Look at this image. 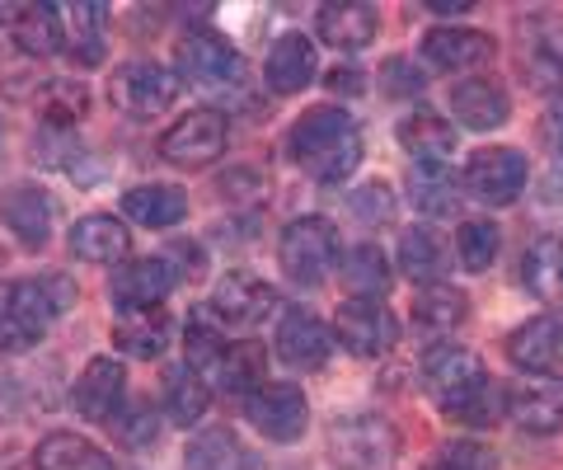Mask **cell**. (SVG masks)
Masks as SVG:
<instances>
[{
    "label": "cell",
    "instance_id": "1",
    "mask_svg": "<svg viewBox=\"0 0 563 470\" xmlns=\"http://www.w3.org/2000/svg\"><path fill=\"white\" fill-rule=\"evenodd\" d=\"M287 151L314 184H347L362 165V132L343 109H306L287 132Z\"/></svg>",
    "mask_w": 563,
    "mask_h": 470
},
{
    "label": "cell",
    "instance_id": "2",
    "mask_svg": "<svg viewBox=\"0 0 563 470\" xmlns=\"http://www.w3.org/2000/svg\"><path fill=\"white\" fill-rule=\"evenodd\" d=\"M76 297L66 277H5L0 283V353H29Z\"/></svg>",
    "mask_w": 563,
    "mask_h": 470
},
{
    "label": "cell",
    "instance_id": "3",
    "mask_svg": "<svg viewBox=\"0 0 563 470\" xmlns=\"http://www.w3.org/2000/svg\"><path fill=\"white\" fill-rule=\"evenodd\" d=\"M174 95H179V80L161 62H122L109 76V103L132 123H151V118L169 113Z\"/></svg>",
    "mask_w": 563,
    "mask_h": 470
},
{
    "label": "cell",
    "instance_id": "4",
    "mask_svg": "<svg viewBox=\"0 0 563 470\" xmlns=\"http://www.w3.org/2000/svg\"><path fill=\"white\" fill-rule=\"evenodd\" d=\"M333 264H339V226L329 217H296L282 231V269L291 283L320 287Z\"/></svg>",
    "mask_w": 563,
    "mask_h": 470
},
{
    "label": "cell",
    "instance_id": "5",
    "mask_svg": "<svg viewBox=\"0 0 563 470\" xmlns=\"http://www.w3.org/2000/svg\"><path fill=\"white\" fill-rule=\"evenodd\" d=\"M395 451L399 438L380 414H343L329 428V457L339 470H380L395 461Z\"/></svg>",
    "mask_w": 563,
    "mask_h": 470
},
{
    "label": "cell",
    "instance_id": "6",
    "mask_svg": "<svg viewBox=\"0 0 563 470\" xmlns=\"http://www.w3.org/2000/svg\"><path fill=\"white\" fill-rule=\"evenodd\" d=\"M174 66H179V76L188 85H198V90H235V85L250 76L240 47L225 43L221 33H188V39L179 43Z\"/></svg>",
    "mask_w": 563,
    "mask_h": 470
},
{
    "label": "cell",
    "instance_id": "7",
    "mask_svg": "<svg viewBox=\"0 0 563 470\" xmlns=\"http://www.w3.org/2000/svg\"><path fill=\"white\" fill-rule=\"evenodd\" d=\"M244 419H250L268 442H296L310 424V405L306 395L287 386V381H258L244 395Z\"/></svg>",
    "mask_w": 563,
    "mask_h": 470
},
{
    "label": "cell",
    "instance_id": "8",
    "mask_svg": "<svg viewBox=\"0 0 563 470\" xmlns=\"http://www.w3.org/2000/svg\"><path fill=\"white\" fill-rule=\"evenodd\" d=\"M484 381H488V372H484L479 353H470L461 343H437V348H428V358H422V386H428V395L442 409L465 405Z\"/></svg>",
    "mask_w": 563,
    "mask_h": 470
},
{
    "label": "cell",
    "instance_id": "9",
    "mask_svg": "<svg viewBox=\"0 0 563 470\" xmlns=\"http://www.w3.org/2000/svg\"><path fill=\"white\" fill-rule=\"evenodd\" d=\"M333 339L357 358H380L399 343V320H395L390 306L352 297V302L339 306V316H333Z\"/></svg>",
    "mask_w": 563,
    "mask_h": 470
},
{
    "label": "cell",
    "instance_id": "10",
    "mask_svg": "<svg viewBox=\"0 0 563 470\" xmlns=\"http://www.w3.org/2000/svg\"><path fill=\"white\" fill-rule=\"evenodd\" d=\"M526 174H531V170H526L521 151H512V146H484V151L470 155L461 184L470 188V198H479L488 207H507V203L521 198Z\"/></svg>",
    "mask_w": 563,
    "mask_h": 470
},
{
    "label": "cell",
    "instance_id": "11",
    "mask_svg": "<svg viewBox=\"0 0 563 470\" xmlns=\"http://www.w3.org/2000/svg\"><path fill=\"white\" fill-rule=\"evenodd\" d=\"M225 151V113L192 109L161 136V155L179 170H207Z\"/></svg>",
    "mask_w": 563,
    "mask_h": 470
},
{
    "label": "cell",
    "instance_id": "12",
    "mask_svg": "<svg viewBox=\"0 0 563 470\" xmlns=\"http://www.w3.org/2000/svg\"><path fill=\"white\" fill-rule=\"evenodd\" d=\"M273 348H277V358L287 362V368L314 372V368H324V362H329L333 339H329V329L320 325V316H310L306 306H291V310H282Z\"/></svg>",
    "mask_w": 563,
    "mask_h": 470
},
{
    "label": "cell",
    "instance_id": "13",
    "mask_svg": "<svg viewBox=\"0 0 563 470\" xmlns=\"http://www.w3.org/2000/svg\"><path fill=\"white\" fill-rule=\"evenodd\" d=\"M52 217H57V203H52L47 188L38 184H14L0 194V221L10 226V236L20 240L24 250H43L52 236Z\"/></svg>",
    "mask_w": 563,
    "mask_h": 470
},
{
    "label": "cell",
    "instance_id": "14",
    "mask_svg": "<svg viewBox=\"0 0 563 470\" xmlns=\"http://www.w3.org/2000/svg\"><path fill=\"white\" fill-rule=\"evenodd\" d=\"M422 62L432 66V72H446V76H461V72H474V66L493 62V39L479 29H428L422 33Z\"/></svg>",
    "mask_w": 563,
    "mask_h": 470
},
{
    "label": "cell",
    "instance_id": "15",
    "mask_svg": "<svg viewBox=\"0 0 563 470\" xmlns=\"http://www.w3.org/2000/svg\"><path fill=\"white\" fill-rule=\"evenodd\" d=\"M174 283H179V273L169 259H132V264H118L109 292L118 310H155L174 292Z\"/></svg>",
    "mask_w": 563,
    "mask_h": 470
},
{
    "label": "cell",
    "instance_id": "16",
    "mask_svg": "<svg viewBox=\"0 0 563 470\" xmlns=\"http://www.w3.org/2000/svg\"><path fill=\"white\" fill-rule=\"evenodd\" d=\"M273 306H277V292L254 273H225L217 292H211V316L235 329H250L263 316H273Z\"/></svg>",
    "mask_w": 563,
    "mask_h": 470
},
{
    "label": "cell",
    "instance_id": "17",
    "mask_svg": "<svg viewBox=\"0 0 563 470\" xmlns=\"http://www.w3.org/2000/svg\"><path fill=\"white\" fill-rule=\"evenodd\" d=\"M507 409L526 433H563V376H526L507 395Z\"/></svg>",
    "mask_w": 563,
    "mask_h": 470
},
{
    "label": "cell",
    "instance_id": "18",
    "mask_svg": "<svg viewBox=\"0 0 563 470\" xmlns=\"http://www.w3.org/2000/svg\"><path fill=\"white\" fill-rule=\"evenodd\" d=\"M507 358H512L521 372H536V376L563 368V320L559 316L526 320L521 329L507 335Z\"/></svg>",
    "mask_w": 563,
    "mask_h": 470
},
{
    "label": "cell",
    "instance_id": "19",
    "mask_svg": "<svg viewBox=\"0 0 563 470\" xmlns=\"http://www.w3.org/2000/svg\"><path fill=\"white\" fill-rule=\"evenodd\" d=\"M314 72H320V62H314V43L306 33H282L268 47V62H263V80L273 95H301Z\"/></svg>",
    "mask_w": 563,
    "mask_h": 470
},
{
    "label": "cell",
    "instance_id": "20",
    "mask_svg": "<svg viewBox=\"0 0 563 470\" xmlns=\"http://www.w3.org/2000/svg\"><path fill=\"white\" fill-rule=\"evenodd\" d=\"M122 400H128V376H122V362L95 358L90 368L80 372V381H76V409L85 414V419L109 424L113 414L122 409Z\"/></svg>",
    "mask_w": 563,
    "mask_h": 470
},
{
    "label": "cell",
    "instance_id": "21",
    "mask_svg": "<svg viewBox=\"0 0 563 470\" xmlns=\"http://www.w3.org/2000/svg\"><path fill=\"white\" fill-rule=\"evenodd\" d=\"M132 250V236L128 226L109 212H95V217H80L70 226V254L85 259V264H122Z\"/></svg>",
    "mask_w": 563,
    "mask_h": 470
},
{
    "label": "cell",
    "instance_id": "22",
    "mask_svg": "<svg viewBox=\"0 0 563 470\" xmlns=\"http://www.w3.org/2000/svg\"><path fill=\"white\" fill-rule=\"evenodd\" d=\"M314 29H320V39L339 52H357L376 39V10L362 6V0H333L314 14Z\"/></svg>",
    "mask_w": 563,
    "mask_h": 470
},
{
    "label": "cell",
    "instance_id": "23",
    "mask_svg": "<svg viewBox=\"0 0 563 470\" xmlns=\"http://www.w3.org/2000/svg\"><path fill=\"white\" fill-rule=\"evenodd\" d=\"M169 335H174V320L165 306L155 310H122L118 325H113V343L122 348L128 358H161L169 348Z\"/></svg>",
    "mask_w": 563,
    "mask_h": 470
},
{
    "label": "cell",
    "instance_id": "24",
    "mask_svg": "<svg viewBox=\"0 0 563 470\" xmlns=\"http://www.w3.org/2000/svg\"><path fill=\"white\" fill-rule=\"evenodd\" d=\"M521 283L536 302L563 310V236H544L536 240L521 259Z\"/></svg>",
    "mask_w": 563,
    "mask_h": 470
},
{
    "label": "cell",
    "instance_id": "25",
    "mask_svg": "<svg viewBox=\"0 0 563 470\" xmlns=\"http://www.w3.org/2000/svg\"><path fill=\"white\" fill-rule=\"evenodd\" d=\"M461 179L442 165V161H418L409 170V203L418 217H446L455 212V203H461L465 188H455Z\"/></svg>",
    "mask_w": 563,
    "mask_h": 470
},
{
    "label": "cell",
    "instance_id": "26",
    "mask_svg": "<svg viewBox=\"0 0 563 470\" xmlns=\"http://www.w3.org/2000/svg\"><path fill=\"white\" fill-rule=\"evenodd\" d=\"M451 113L470 132H493L507 123V95L493 80H461L451 90Z\"/></svg>",
    "mask_w": 563,
    "mask_h": 470
},
{
    "label": "cell",
    "instance_id": "27",
    "mask_svg": "<svg viewBox=\"0 0 563 470\" xmlns=\"http://www.w3.org/2000/svg\"><path fill=\"white\" fill-rule=\"evenodd\" d=\"M122 212H128L136 226H151V231H165V226H179L188 212V198L184 188H169V184H141L122 194Z\"/></svg>",
    "mask_w": 563,
    "mask_h": 470
},
{
    "label": "cell",
    "instance_id": "28",
    "mask_svg": "<svg viewBox=\"0 0 563 470\" xmlns=\"http://www.w3.org/2000/svg\"><path fill=\"white\" fill-rule=\"evenodd\" d=\"M399 146L413 155V161H446L455 151V123L432 109H413L399 123Z\"/></svg>",
    "mask_w": 563,
    "mask_h": 470
},
{
    "label": "cell",
    "instance_id": "29",
    "mask_svg": "<svg viewBox=\"0 0 563 470\" xmlns=\"http://www.w3.org/2000/svg\"><path fill=\"white\" fill-rule=\"evenodd\" d=\"M188 470H258V457L235 438V428H207L188 442Z\"/></svg>",
    "mask_w": 563,
    "mask_h": 470
},
{
    "label": "cell",
    "instance_id": "30",
    "mask_svg": "<svg viewBox=\"0 0 563 470\" xmlns=\"http://www.w3.org/2000/svg\"><path fill=\"white\" fill-rule=\"evenodd\" d=\"M263 376V348L254 339H235L221 348V358L207 368V381H217L225 395H250Z\"/></svg>",
    "mask_w": 563,
    "mask_h": 470
},
{
    "label": "cell",
    "instance_id": "31",
    "mask_svg": "<svg viewBox=\"0 0 563 470\" xmlns=\"http://www.w3.org/2000/svg\"><path fill=\"white\" fill-rule=\"evenodd\" d=\"M33 470H113V461L80 433H47L33 451Z\"/></svg>",
    "mask_w": 563,
    "mask_h": 470
},
{
    "label": "cell",
    "instance_id": "32",
    "mask_svg": "<svg viewBox=\"0 0 563 470\" xmlns=\"http://www.w3.org/2000/svg\"><path fill=\"white\" fill-rule=\"evenodd\" d=\"M62 10V52L80 66L103 62V6H57Z\"/></svg>",
    "mask_w": 563,
    "mask_h": 470
},
{
    "label": "cell",
    "instance_id": "33",
    "mask_svg": "<svg viewBox=\"0 0 563 470\" xmlns=\"http://www.w3.org/2000/svg\"><path fill=\"white\" fill-rule=\"evenodd\" d=\"M10 39L14 47L33 52V57H52L62 52V10L57 6H24L10 14Z\"/></svg>",
    "mask_w": 563,
    "mask_h": 470
},
{
    "label": "cell",
    "instance_id": "34",
    "mask_svg": "<svg viewBox=\"0 0 563 470\" xmlns=\"http://www.w3.org/2000/svg\"><path fill=\"white\" fill-rule=\"evenodd\" d=\"M465 310H470L465 292H455L446 283H432L413 297V325L428 329V335H451V329H461Z\"/></svg>",
    "mask_w": 563,
    "mask_h": 470
},
{
    "label": "cell",
    "instance_id": "35",
    "mask_svg": "<svg viewBox=\"0 0 563 470\" xmlns=\"http://www.w3.org/2000/svg\"><path fill=\"white\" fill-rule=\"evenodd\" d=\"M399 269H404V277H413L422 287L442 277L446 250H442V240H437L432 226H413V231L399 236Z\"/></svg>",
    "mask_w": 563,
    "mask_h": 470
},
{
    "label": "cell",
    "instance_id": "36",
    "mask_svg": "<svg viewBox=\"0 0 563 470\" xmlns=\"http://www.w3.org/2000/svg\"><path fill=\"white\" fill-rule=\"evenodd\" d=\"M207 405H211V395H207V381L198 372L174 368L165 376V414H169L174 428H192L207 414Z\"/></svg>",
    "mask_w": 563,
    "mask_h": 470
},
{
    "label": "cell",
    "instance_id": "37",
    "mask_svg": "<svg viewBox=\"0 0 563 470\" xmlns=\"http://www.w3.org/2000/svg\"><path fill=\"white\" fill-rule=\"evenodd\" d=\"M343 287L352 292V297L376 302L380 292L390 287V259H385V250L380 245L347 250V259H343Z\"/></svg>",
    "mask_w": 563,
    "mask_h": 470
},
{
    "label": "cell",
    "instance_id": "38",
    "mask_svg": "<svg viewBox=\"0 0 563 470\" xmlns=\"http://www.w3.org/2000/svg\"><path fill=\"white\" fill-rule=\"evenodd\" d=\"M85 109H90V95H85V85H76V80H57V85H47L43 99H38L43 123H52V128H70V123H80Z\"/></svg>",
    "mask_w": 563,
    "mask_h": 470
},
{
    "label": "cell",
    "instance_id": "39",
    "mask_svg": "<svg viewBox=\"0 0 563 470\" xmlns=\"http://www.w3.org/2000/svg\"><path fill=\"white\" fill-rule=\"evenodd\" d=\"M498 245H503V236H498V226L493 221H465L461 226V236H455V250H461V264L470 273H484L493 259H498Z\"/></svg>",
    "mask_w": 563,
    "mask_h": 470
},
{
    "label": "cell",
    "instance_id": "40",
    "mask_svg": "<svg viewBox=\"0 0 563 470\" xmlns=\"http://www.w3.org/2000/svg\"><path fill=\"white\" fill-rule=\"evenodd\" d=\"M109 424H113V438L122 447H146L155 433H161V414H155L146 400H132V405H122Z\"/></svg>",
    "mask_w": 563,
    "mask_h": 470
},
{
    "label": "cell",
    "instance_id": "41",
    "mask_svg": "<svg viewBox=\"0 0 563 470\" xmlns=\"http://www.w3.org/2000/svg\"><path fill=\"white\" fill-rule=\"evenodd\" d=\"M221 348H225V339H221V329L217 325H207L202 316H192L188 320V335H184V368L188 372H198V376H207V368L221 358Z\"/></svg>",
    "mask_w": 563,
    "mask_h": 470
},
{
    "label": "cell",
    "instance_id": "42",
    "mask_svg": "<svg viewBox=\"0 0 563 470\" xmlns=\"http://www.w3.org/2000/svg\"><path fill=\"white\" fill-rule=\"evenodd\" d=\"M503 409H507V395H503L498 386H493V381H484V386L474 391V395L465 400V405L446 409V419H451V424H470V428H488Z\"/></svg>",
    "mask_w": 563,
    "mask_h": 470
},
{
    "label": "cell",
    "instance_id": "43",
    "mask_svg": "<svg viewBox=\"0 0 563 470\" xmlns=\"http://www.w3.org/2000/svg\"><path fill=\"white\" fill-rule=\"evenodd\" d=\"M380 85H385V95H390V99H404V95H418L428 80L418 76V66H413V62L390 57V62L380 66Z\"/></svg>",
    "mask_w": 563,
    "mask_h": 470
},
{
    "label": "cell",
    "instance_id": "44",
    "mask_svg": "<svg viewBox=\"0 0 563 470\" xmlns=\"http://www.w3.org/2000/svg\"><path fill=\"white\" fill-rule=\"evenodd\" d=\"M352 207H357L362 217H372L376 226H385V217H390V188L385 184H366L357 198H352Z\"/></svg>",
    "mask_w": 563,
    "mask_h": 470
},
{
    "label": "cell",
    "instance_id": "45",
    "mask_svg": "<svg viewBox=\"0 0 563 470\" xmlns=\"http://www.w3.org/2000/svg\"><path fill=\"white\" fill-rule=\"evenodd\" d=\"M324 85H329V90L333 95H362L366 90V76H362V66H333V72L324 76Z\"/></svg>",
    "mask_w": 563,
    "mask_h": 470
},
{
    "label": "cell",
    "instance_id": "46",
    "mask_svg": "<svg viewBox=\"0 0 563 470\" xmlns=\"http://www.w3.org/2000/svg\"><path fill=\"white\" fill-rule=\"evenodd\" d=\"M544 142L563 155V99H554V109L544 113Z\"/></svg>",
    "mask_w": 563,
    "mask_h": 470
},
{
    "label": "cell",
    "instance_id": "47",
    "mask_svg": "<svg viewBox=\"0 0 563 470\" xmlns=\"http://www.w3.org/2000/svg\"><path fill=\"white\" fill-rule=\"evenodd\" d=\"M14 400H20V391H14V381L0 372V419H10L14 414Z\"/></svg>",
    "mask_w": 563,
    "mask_h": 470
},
{
    "label": "cell",
    "instance_id": "48",
    "mask_svg": "<svg viewBox=\"0 0 563 470\" xmlns=\"http://www.w3.org/2000/svg\"><path fill=\"white\" fill-rule=\"evenodd\" d=\"M544 203H559L563 207V165L550 174V179H544Z\"/></svg>",
    "mask_w": 563,
    "mask_h": 470
},
{
    "label": "cell",
    "instance_id": "49",
    "mask_svg": "<svg viewBox=\"0 0 563 470\" xmlns=\"http://www.w3.org/2000/svg\"><path fill=\"white\" fill-rule=\"evenodd\" d=\"M465 6H470V0H428V10H437V14H455Z\"/></svg>",
    "mask_w": 563,
    "mask_h": 470
},
{
    "label": "cell",
    "instance_id": "50",
    "mask_svg": "<svg viewBox=\"0 0 563 470\" xmlns=\"http://www.w3.org/2000/svg\"><path fill=\"white\" fill-rule=\"evenodd\" d=\"M428 470H461V466H451V461H437V466H428Z\"/></svg>",
    "mask_w": 563,
    "mask_h": 470
},
{
    "label": "cell",
    "instance_id": "51",
    "mask_svg": "<svg viewBox=\"0 0 563 470\" xmlns=\"http://www.w3.org/2000/svg\"><path fill=\"white\" fill-rule=\"evenodd\" d=\"M0 20H5V10H0Z\"/></svg>",
    "mask_w": 563,
    "mask_h": 470
}]
</instances>
